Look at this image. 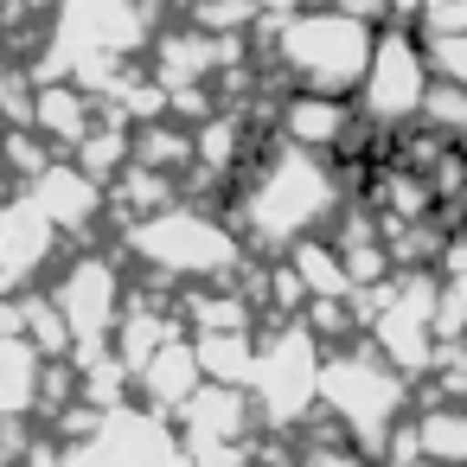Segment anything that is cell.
<instances>
[{"instance_id": "obj_1", "label": "cell", "mask_w": 467, "mask_h": 467, "mask_svg": "<svg viewBox=\"0 0 467 467\" xmlns=\"http://www.w3.org/2000/svg\"><path fill=\"white\" fill-rule=\"evenodd\" d=\"M339 212H346V186L327 167V154L275 141L269 154H256V167L231 205V224L244 237V250H295L307 237H327Z\"/></svg>"}, {"instance_id": "obj_2", "label": "cell", "mask_w": 467, "mask_h": 467, "mask_svg": "<svg viewBox=\"0 0 467 467\" xmlns=\"http://www.w3.org/2000/svg\"><path fill=\"white\" fill-rule=\"evenodd\" d=\"M122 250L141 269H154L167 282H199V288L205 282H231L244 269V256H250L231 218H218L205 205H186V199H173V205L122 224Z\"/></svg>"}, {"instance_id": "obj_3", "label": "cell", "mask_w": 467, "mask_h": 467, "mask_svg": "<svg viewBox=\"0 0 467 467\" xmlns=\"http://www.w3.org/2000/svg\"><path fill=\"white\" fill-rule=\"evenodd\" d=\"M371 39L378 26L346 14V7H301L288 20H275V71L288 78V90H307V97H346L358 90L365 65H371Z\"/></svg>"}, {"instance_id": "obj_4", "label": "cell", "mask_w": 467, "mask_h": 467, "mask_svg": "<svg viewBox=\"0 0 467 467\" xmlns=\"http://www.w3.org/2000/svg\"><path fill=\"white\" fill-rule=\"evenodd\" d=\"M314 416H327L352 448H365L371 461L384 454V441L403 429V416H410V378L403 371H390L371 346H358V339H346V346H333L327 358H320V410Z\"/></svg>"}, {"instance_id": "obj_5", "label": "cell", "mask_w": 467, "mask_h": 467, "mask_svg": "<svg viewBox=\"0 0 467 467\" xmlns=\"http://www.w3.org/2000/svg\"><path fill=\"white\" fill-rule=\"evenodd\" d=\"M320 358L327 346L301 320H275L256 339V371H250V403L269 429H301L320 410Z\"/></svg>"}, {"instance_id": "obj_6", "label": "cell", "mask_w": 467, "mask_h": 467, "mask_svg": "<svg viewBox=\"0 0 467 467\" xmlns=\"http://www.w3.org/2000/svg\"><path fill=\"white\" fill-rule=\"evenodd\" d=\"M435 71H429V52H422V33L410 26H378L371 39V65L352 90V116L365 129H410L422 116V97H429Z\"/></svg>"}, {"instance_id": "obj_7", "label": "cell", "mask_w": 467, "mask_h": 467, "mask_svg": "<svg viewBox=\"0 0 467 467\" xmlns=\"http://www.w3.org/2000/svg\"><path fill=\"white\" fill-rule=\"evenodd\" d=\"M46 301L58 307V320H65L78 358H84V352H103V346L116 339L122 307H129V301H122V269H116V256H97V250L71 256V263L52 275Z\"/></svg>"}, {"instance_id": "obj_8", "label": "cell", "mask_w": 467, "mask_h": 467, "mask_svg": "<svg viewBox=\"0 0 467 467\" xmlns=\"http://www.w3.org/2000/svg\"><path fill=\"white\" fill-rule=\"evenodd\" d=\"M58 467H173L180 429L154 410H103L78 441H58Z\"/></svg>"}, {"instance_id": "obj_9", "label": "cell", "mask_w": 467, "mask_h": 467, "mask_svg": "<svg viewBox=\"0 0 467 467\" xmlns=\"http://www.w3.org/2000/svg\"><path fill=\"white\" fill-rule=\"evenodd\" d=\"M58 250V231L46 224V212L20 192V199H0V301L14 288H26Z\"/></svg>"}, {"instance_id": "obj_10", "label": "cell", "mask_w": 467, "mask_h": 467, "mask_svg": "<svg viewBox=\"0 0 467 467\" xmlns=\"http://www.w3.org/2000/svg\"><path fill=\"white\" fill-rule=\"evenodd\" d=\"M26 199L46 212V224H52L58 237H84V231L109 212V192H103L78 161H52L39 180H26Z\"/></svg>"}, {"instance_id": "obj_11", "label": "cell", "mask_w": 467, "mask_h": 467, "mask_svg": "<svg viewBox=\"0 0 467 467\" xmlns=\"http://www.w3.org/2000/svg\"><path fill=\"white\" fill-rule=\"evenodd\" d=\"M275 135L288 148H307V154H346L358 141V116L346 97H307V90H288L282 97V116H275Z\"/></svg>"}, {"instance_id": "obj_12", "label": "cell", "mask_w": 467, "mask_h": 467, "mask_svg": "<svg viewBox=\"0 0 467 467\" xmlns=\"http://www.w3.org/2000/svg\"><path fill=\"white\" fill-rule=\"evenodd\" d=\"M180 448H224V441H250L256 429V403L250 390H231V384H199V397L180 410Z\"/></svg>"}, {"instance_id": "obj_13", "label": "cell", "mask_w": 467, "mask_h": 467, "mask_svg": "<svg viewBox=\"0 0 467 467\" xmlns=\"http://www.w3.org/2000/svg\"><path fill=\"white\" fill-rule=\"evenodd\" d=\"M199 384H205V371H199V352H192L186 333H173V339H167L161 352H148V365L135 371L141 410H154V416H180V410L199 397Z\"/></svg>"}, {"instance_id": "obj_14", "label": "cell", "mask_w": 467, "mask_h": 467, "mask_svg": "<svg viewBox=\"0 0 467 467\" xmlns=\"http://www.w3.org/2000/svg\"><path fill=\"white\" fill-rule=\"evenodd\" d=\"M103 116H97V97L90 90H78V84H39L33 90V116H26V129L46 141V148H65V154H78V141L97 129Z\"/></svg>"}, {"instance_id": "obj_15", "label": "cell", "mask_w": 467, "mask_h": 467, "mask_svg": "<svg viewBox=\"0 0 467 467\" xmlns=\"http://www.w3.org/2000/svg\"><path fill=\"white\" fill-rule=\"evenodd\" d=\"M410 448L422 467H467V403H422L410 422Z\"/></svg>"}, {"instance_id": "obj_16", "label": "cell", "mask_w": 467, "mask_h": 467, "mask_svg": "<svg viewBox=\"0 0 467 467\" xmlns=\"http://www.w3.org/2000/svg\"><path fill=\"white\" fill-rule=\"evenodd\" d=\"M39 378H46V358L20 333H0V422L39 410Z\"/></svg>"}, {"instance_id": "obj_17", "label": "cell", "mask_w": 467, "mask_h": 467, "mask_svg": "<svg viewBox=\"0 0 467 467\" xmlns=\"http://www.w3.org/2000/svg\"><path fill=\"white\" fill-rule=\"evenodd\" d=\"M186 339H192V352H199L205 384L250 390V371H256V333H186Z\"/></svg>"}, {"instance_id": "obj_18", "label": "cell", "mask_w": 467, "mask_h": 467, "mask_svg": "<svg viewBox=\"0 0 467 467\" xmlns=\"http://www.w3.org/2000/svg\"><path fill=\"white\" fill-rule=\"evenodd\" d=\"M295 467H378L365 448H352L339 429H307V441L295 448Z\"/></svg>"}, {"instance_id": "obj_19", "label": "cell", "mask_w": 467, "mask_h": 467, "mask_svg": "<svg viewBox=\"0 0 467 467\" xmlns=\"http://www.w3.org/2000/svg\"><path fill=\"white\" fill-rule=\"evenodd\" d=\"M422 52H429L435 84H461L467 90V33H422Z\"/></svg>"}, {"instance_id": "obj_20", "label": "cell", "mask_w": 467, "mask_h": 467, "mask_svg": "<svg viewBox=\"0 0 467 467\" xmlns=\"http://www.w3.org/2000/svg\"><path fill=\"white\" fill-rule=\"evenodd\" d=\"M429 7H448V0H422V14H429Z\"/></svg>"}, {"instance_id": "obj_21", "label": "cell", "mask_w": 467, "mask_h": 467, "mask_svg": "<svg viewBox=\"0 0 467 467\" xmlns=\"http://www.w3.org/2000/svg\"><path fill=\"white\" fill-rule=\"evenodd\" d=\"M0 84H7V65H0Z\"/></svg>"}]
</instances>
